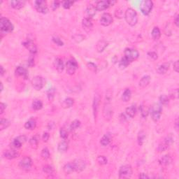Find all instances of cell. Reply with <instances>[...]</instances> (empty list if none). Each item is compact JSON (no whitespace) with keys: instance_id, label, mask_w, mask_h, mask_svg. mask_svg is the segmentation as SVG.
Wrapping results in <instances>:
<instances>
[{"instance_id":"1","label":"cell","mask_w":179,"mask_h":179,"mask_svg":"<svg viewBox=\"0 0 179 179\" xmlns=\"http://www.w3.org/2000/svg\"><path fill=\"white\" fill-rule=\"evenodd\" d=\"M125 19L127 23L131 27H134L138 22L137 13L134 9L129 8L125 13Z\"/></svg>"},{"instance_id":"2","label":"cell","mask_w":179,"mask_h":179,"mask_svg":"<svg viewBox=\"0 0 179 179\" xmlns=\"http://www.w3.org/2000/svg\"><path fill=\"white\" fill-rule=\"evenodd\" d=\"M0 29L1 34H8L13 31L14 26L8 18L1 17L0 19Z\"/></svg>"},{"instance_id":"3","label":"cell","mask_w":179,"mask_h":179,"mask_svg":"<svg viewBox=\"0 0 179 179\" xmlns=\"http://www.w3.org/2000/svg\"><path fill=\"white\" fill-rule=\"evenodd\" d=\"M162 111V106L159 104H155L151 107L150 109L151 118L154 122H158L160 119Z\"/></svg>"},{"instance_id":"4","label":"cell","mask_w":179,"mask_h":179,"mask_svg":"<svg viewBox=\"0 0 179 179\" xmlns=\"http://www.w3.org/2000/svg\"><path fill=\"white\" fill-rule=\"evenodd\" d=\"M153 3L151 0H144L141 2L140 10L142 13L145 16H148L152 11Z\"/></svg>"},{"instance_id":"5","label":"cell","mask_w":179,"mask_h":179,"mask_svg":"<svg viewBox=\"0 0 179 179\" xmlns=\"http://www.w3.org/2000/svg\"><path fill=\"white\" fill-rule=\"evenodd\" d=\"M132 173V168L130 165L125 164V165L122 166L119 169V178L125 179L131 178Z\"/></svg>"},{"instance_id":"6","label":"cell","mask_w":179,"mask_h":179,"mask_svg":"<svg viewBox=\"0 0 179 179\" xmlns=\"http://www.w3.org/2000/svg\"><path fill=\"white\" fill-rule=\"evenodd\" d=\"M139 56V53L136 49L127 48L124 51V57L127 60H128L130 63L137 60Z\"/></svg>"},{"instance_id":"7","label":"cell","mask_w":179,"mask_h":179,"mask_svg":"<svg viewBox=\"0 0 179 179\" xmlns=\"http://www.w3.org/2000/svg\"><path fill=\"white\" fill-rule=\"evenodd\" d=\"M173 142V137L171 134L168 135V136L164 139L163 141L161 143L159 144L158 147V151L159 153H162L165 151L170 146L171 144H172Z\"/></svg>"},{"instance_id":"8","label":"cell","mask_w":179,"mask_h":179,"mask_svg":"<svg viewBox=\"0 0 179 179\" xmlns=\"http://www.w3.org/2000/svg\"><path fill=\"white\" fill-rule=\"evenodd\" d=\"M34 8L39 13H47L48 11V7L47 2L43 0H37L34 1Z\"/></svg>"},{"instance_id":"9","label":"cell","mask_w":179,"mask_h":179,"mask_svg":"<svg viewBox=\"0 0 179 179\" xmlns=\"http://www.w3.org/2000/svg\"><path fill=\"white\" fill-rule=\"evenodd\" d=\"M27 136H25V135L18 136L12 141L11 143V146L13 149L20 148L23 146V144H24L27 141Z\"/></svg>"},{"instance_id":"10","label":"cell","mask_w":179,"mask_h":179,"mask_svg":"<svg viewBox=\"0 0 179 179\" xmlns=\"http://www.w3.org/2000/svg\"><path fill=\"white\" fill-rule=\"evenodd\" d=\"M78 68V63L74 59L69 60L66 63V70L67 73L69 75H73L75 74L76 69Z\"/></svg>"},{"instance_id":"11","label":"cell","mask_w":179,"mask_h":179,"mask_svg":"<svg viewBox=\"0 0 179 179\" xmlns=\"http://www.w3.org/2000/svg\"><path fill=\"white\" fill-rule=\"evenodd\" d=\"M113 115H114V111H113L112 107H111V102H105L104 107L103 109V116L104 119L107 121H109L112 118Z\"/></svg>"},{"instance_id":"12","label":"cell","mask_w":179,"mask_h":179,"mask_svg":"<svg viewBox=\"0 0 179 179\" xmlns=\"http://www.w3.org/2000/svg\"><path fill=\"white\" fill-rule=\"evenodd\" d=\"M116 3V1H111V0H109V1H100L97 3L95 7L97 11H104L106 9H109L111 6H114Z\"/></svg>"},{"instance_id":"13","label":"cell","mask_w":179,"mask_h":179,"mask_svg":"<svg viewBox=\"0 0 179 179\" xmlns=\"http://www.w3.org/2000/svg\"><path fill=\"white\" fill-rule=\"evenodd\" d=\"M32 86L36 90H41L44 86V79L40 76H36L32 80Z\"/></svg>"},{"instance_id":"14","label":"cell","mask_w":179,"mask_h":179,"mask_svg":"<svg viewBox=\"0 0 179 179\" xmlns=\"http://www.w3.org/2000/svg\"><path fill=\"white\" fill-rule=\"evenodd\" d=\"M73 163L74 166V172H81L86 167V163L81 159H76L74 161H73Z\"/></svg>"},{"instance_id":"15","label":"cell","mask_w":179,"mask_h":179,"mask_svg":"<svg viewBox=\"0 0 179 179\" xmlns=\"http://www.w3.org/2000/svg\"><path fill=\"white\" fill-rule=\"evenodd\" d=\"M114 19H113L112 16L109 13H105L102 16L101 18H100V23L104 27L109 26V25L112 24Z\"/></svg>"},{"instance_id":"16","label":"cell","mask_w":179,"mask_h":179,"mask_svg":"<svg viewBox=\"0 0 179 179\" xmlns=\"http://www.w3.org/2000/svg\"><path fill=\"white\" fill-rule=\"evenodd\" d=\"M100 100H101V97L99 94H96L94 97V99H93L92 103V109H93V114H94V119H97L98 115V110L99 107Z\"/></svg>"},{"instance_id":"17","label":"cell","mask_w":179,"mask_h":179,"mask_svg":"<svg viewBox=\"0 0 179 179\" xmlns=\"http://www.w3.org/2000/svg\"><path fill=\"white\" fill-rule=\"evenodd\" d=\"M32 165V159L29 157H25L20 161L19 162V167L24 170H27V169H30Z\"/></svg>"},{"instance_id":"18","label":"cell","mask_w":179,"mask_h":179,"mask_svg":"<svg viewBox=\"0 0 179 179\" xmlns=\"http://www.w3.org/2000/svg\"><path fill=\"white\" fill-rule=\"evenodd\" d=\"M23 44L27 50L30 51V53L36 54L37 53V47H36L35 43L32 41H31V40H26V41L23 42Z\"/></svg>"},{"instance_id":"19","label":"cell","mask_w":179,"mask_h":179,"mask_svg":"<svg viewBox=\"0 0 179 179\" xmlns=\"http://www.w3.org/2000/svg\"><path fill=\"white\" fill-rule=\"evenodd\" d=\"M19 155V153L16 149L11 148L10 150H6L3 153V157L4 158L12 160V159L16 158Z\"/></svg>"},{"instance_id":"20","label":"cell","mask_w":179,"mask_h":179,"mask_svg":"<svg viewBox=\"0 0 179 179\" xmlns=\"http://www.w3.org/2000/svg\"><path fill=\"white\" fill-rule=\"evenodd\" d=\"M82 26H83V28L85 31H86L87 32H90V31L92 30V27H93V24L91 19H89V18H84L83 21H82Z\"/></svg>"},{"instance_id":"21","label":"cell","mask_w":179,"mask_h":179,"mask_svg":"<svg viewBox=\"0 0 179 179\" xmlns=\"http://www.w3.org/2000/svg\"><path fill=\"white\" fill-rule=\"evenodd\" d=\"M96 11L97 9L95 6H94L92 4L89 5V6L87 7L86 10H85V16H86L85 18H89V19H92V18L95 16Z\"/></svg>"},{"instance_id":"22","label":"cell","mask_w":179,"mask_h":179,"mask_svg":"<svg viewBox=\"0 0 179 179\" xmlns=\"http://www.w3.org/2000/svg\"><path fill=\"white\" fill-rule=\"evenodd\" d=\"M54 66L55 67L56 70L59 73H62L65 69V65L63 60L60 58H57L54 61Z\"/></svg>"},{"instance_id":"23","label":"cell","mask_w":179,"mask_h":179,"mask_svg":"<svg viewBox=\"0 0 179 179\" xmlns=\"http://www.w3.org/2000/svg\"><path fill=\"white\" fill-rule=\"evenodd\" d=\"M111 140H112L111 134L110 133H107L100 139V144H101L102 146H107L109 145V143L111 142Z\"/></svg>"},{"instance_id":"24","label":"cell","mask_w":179,"mask_h":179,"mask_svg":"<svg viewBox=\"0 0 179 179\" xmlns=\"http://www.w3.org/2000/svg\"><path fill=\"white\" fill-rule=\"evenodd\" d=\"M10 5L12 8L19 10L25 6V1H20V0H13V1H10Z\"/></svg>"},{"instance_id":"25","label":"cell","mask_w":179,"mask_h":179,"mask_svg":"<svg viewBox=\"0 0 179 179\" xmlns=\"http://www.w3.org/2000/svg\"><path fill=\"white\" fill-rule=\"evenodd\" d=\"M15 73L16 76H23L25 79H26L27 76H28V72H27V70L23 67H21V66H19V67H18L16 69Z\"/></svg>"},{"instance_id":"26","label":"cell","mask_w":179,"mask_h":179,"mask_svg":"<svg viewBox=\"0 0 179 179\" xmlns=\"http://www.w3.org/2000/svg\"><path fill=\"white\" fill-rule=\"evenodd\" d=\"M108 42L105 40H100L96 45V50L98 53H102L108 46Z\"/></svg>"},{"instance_id":"27","label":"cell","mask_w":179,"mask_h":179,"mask_svg":"<svg viewBox=\"0 0 179 179\" xmlns=\"http://www.w3.org/2000/svg\"><path fill=\"white\" fill-rule=\"evenodd\" d=\"M169 67H170L169 63H163L162 65L159 66L158 69H157V72H158V74H165L167 72V71L169 69Z\"/></svg>"},{"instance_id":"28","label":"cell","mask_w":179,"mask_h":179,"mask_svg":"<svg viewBox=\"0 0 179 179\" xmlns=\"http://www.w3.org/2000/svg\"><path fill=\"white\" fill-rule=\"evenodd\" d=\"M151 76H148V75H146V76H144L141 78L140 81H139V86L142 88H144V87H147L148 85H149L150 82H151Z\"/></svg>"},{"instance_id":"29","label":"cell","mask_w":179,"mask_h":179,"mask_svg":"<svg viewBox=\"0 0 179 179\" xmlns=\"http://www.w3.org/2000/svg\"><path fill=\"white\" fill-rule=\"evenodd\" d=\"M63 171L65 174H70V173L74 172V166L73 162L66 164L63 167Z\"/></svg>"},{"instance_id":"30","label":"cell","mask_w":179,"mask_h":179,"mask_svg":"<svg viewBox=\"0 0 179 179\" xmlns=\"http://www.w3.org/2000/svg\"><path fill=\"white\" fill-rule=\"evenodd\" d=\"M136 105H131L130 107H127V109H126L125 112L126 114L129 117H130V118H134L135 116V115L136 114Z\"/></svg>"},{"instance_id":"31","label":"cell","mask_w":179,"mask_h":179,"mask_svg":"<svg viewBox=\"0 0 179 179\" xmlns=\"http://www.w3.org/2000/svg\"><path fill=\"white\" fill-rule=\"evenodd\" d=\"M74 104V99L71 97H67L63 101V103H62V107H63V108H64V109H69V108L73 107V105Z\"/></svg>"},{"instance_id":"32","label":"cell","mask_w":179,"mask_h":179,"mask_svg":"<svg viewBox=\"0 0 179 179\" xmlns=\"http://www.w3.org/2000/svg\"><path fill=\"white\" fill-rule=\"evenodd\" d=\"M69 148V143L66 141V139H64L63 141H61L58 144V150L60 153H63L67 151Z\"/></svg>"},{"instance_id":"33","label":"cell","mask_w":179,"mask_h":179,"mask_svg":"<svg viewBox=\"0 0 179 179\" xmlns=\"http://www.w3.org/2000/svg\"><path fill=\"white\" fill-rule=\"evenodd\" d=\"M39 135H35V136H32V138L30 139V144L31 146V147L32 148H37L38 147V144H39Z\"/></svg>"},{"instance_id":"34","label":"cell","mask_w":179,"mask_h":179,"mask_svg":"<svg viewBox=\"0 0 179 179\" xmlns=\"http://www.w3.org/2000/svg\"><path fill=\"white\" fill-rule=\"evenodd\" d=\"M159 162H160V164H161V165L167 166L171 162V157L168 155H164V156H162V158L159 160Z\"/></svg>"},{"instance_id":"35","label":"cell","mask_w":179,"mask_h":179,"mask_svg":"<svg viewBox=\"0 0 179 179\" xmlns=\"http://www.w3.org/2000/svg\"><path fill=\"white\" fill-rule=\"evenodd\" d=\"M36 120L34 119H32V118H31V119H30L28 121H27L25 123V128L26 129H29V130H32V129H34L36 127Z\"/></svg>"},{"instance_id":"36","label":"cell","mask_w":179,"mask_h":179,"mask_svg":"<svg viewBox=\"0 0 179 179\" xmlns=\"http://www.w3.org/2000/svg\"><path fill=\"white\" fill-rule=\"evenodd\" d=\"M131 92L130 90V89L127 88L125 90V91H124L123 93H122V100L124 102H127L129 101V99H131Z\"/></svg>"},{"instance_id":"37","label":"cell","mask_w":179,"mask_h":179,"mask_svg":"<svg viewBox=\"0 0 179 179\" xmlns=\"http://www.w3.org/2000/svg\"><path fill=\"white\" fill-rule=\"evenodd\" d=\"M151 36H152L153 39L157 41V40L160 39V36H161V32H160V29L158 27H155L153 29L152 32H151Z\"/></svg>"},{"instance_id":"38","label":"cell","mask_w":179,"mask_h":179,"mask_svg":"<svg viewBox=\"0 0 179 179\" xmlns=\"http://www.w3.org/2000/svg\"><path fill=\"white\" fill-rule=\"evenodd\" d=\"M32 107L34 111H39L43 108V102L40 99H34L32 102Z\"/></svg>"},{"instance_id":"39","label":"cell","mask_w":179,"mask_h":179,"mask_svg":"<svg viewBox=\"0 0 179 179\" xmlns=\"http://www.w3.org/2000/svg\"><path fill=\"white\" fill-rule=\"evenodd\" d=\"M146 137V134L144 131H140L139 132L138 136H137V141L139 146H142L145 141Z\"/></svg>"},{"instance_id":"40","label":"cell","mask_w":179,"mask_h":179,"mask_svg":"<svg viewBox=\"0 0 179 179\" xmlns=\"http://www.w3.org/2000/svg\"><path fill=\"white\" fill-rule=\"evenodd\" d=\"M11 122L9 120L5 119V118H1L0 121V130L2 131L4 129H7L10 126Z\"/></svg>"},{"instance_id":"41","label":"cell","mask_w":179,"mask_h":179,"mask_svg":"<svg viewBox=\"0 0 179 179\" xmlns=\"http://www.w3.org/2000/svg\"><path fill=\"white\" fill-rule=\"evenodd\" d=\"M139 111L141 114V116L143 118H146V117L148 116L149 113H150V109L144 105H141L139 107Z\"/></svg>"},{"instance_id":"42","label":"cell","mask_w":179,"mask_h":179,"mask_svg":"<svg viewBox=\"0 0 179 179\" xmlns=\"http://www.w3.org/2000/svg\"><path fill=\"white\" fill-rule=\"evenodd\" d=\"M81 125V122L80 120H75L72 122V123H71L69 128H70L71 131H75V130H76L77 129L79 128Z\"/></svg>"},{"instance_id":"43","label":"cell","mask_w":179,"mask_h":179,"mask_svg":"<svg viewBox=\"0 0 179 179\" xmlns=\"http://www.w3.org/2000/svg\"><path fill=\"white\" fill-rule=\"evenodd\" d=\"M43 171L45 173H46L48 176H51L53 175L55 172L53 167L50 165H45L43 168Z\"/></svg>"},{"instance_id":"44","label":"cell","mask_w":179,"mask_h":179,"mask_svg":"<svg viewBox=\"0 0 179 179\" xmlns=\"http://www.w3.org/2000/svg\"><path fill=\"white\" fill-rule=\"evenodd\" d=\"M130 63H131L128 60H127L125 57H124L122 58L121 60H120V62L119 63V67L122 69H125L128 67Z\"/></svg>"},{"instance_id":"45","label":"cell","mask_w":179,"mask_h":179,"mask_svg":"<svg viewBox=\"0 0 179 179\" xmlns=\"http://www.w3.org/2000/svg\"><path fill=\"white\" fill-rule=\"evenodd\" d=\"M41 156L43 160H48V159L50 158V152H49V150L47 148H45L42 150L41 153Z\"/></svg>"},{"instance_id":"46","label":"cell","mask_w":179,"mask_h":179,"mask_svg":"<svg viewBox=\"0 0 179 179\" xmlns=\"http://www.w3.org/2000/svg\"><path fill=\"white\" fill-rule=\"evenodd\" d=\"M97 162L98 164H100V165H105V164H107L108 160L104 155H99V156H98L97 158Z\"/></svg>"},{"instance_id":"47","label":"cell","mask_w":179,"mask_h":179,"mask_svg":"<svg viewBox=\"0 0 179 179\" xmlns=\"http://www.w3.org/2000/svg\"><path fill=\"white\" fill-rule=\"evenodd\" d=\"M55 94V88H50L48 90V92H47V96H48L49 101L52 102L53 100Z\"/></svg>"},{"instance_id":"48","label":"cell","mask_w":179,"mask_h":179,"mask_svg":"<svg viewBox=\"0 0 179 179\" xmlns=\"http://www.w3.org/2000/svg\"><path fill=\"white\" fill-rule=\"evenodd\" d=\"M160 102L162 105H167L169 102V99L167 95L162 94V95L160 97Z\"/></svg>"},{"instance_id":"49","label":"cell","mask_w":179,"mask_h":179,"mask_svg":"<svg viewBox=\"0 0 179 179\" xmlns=\"http://www.w3.org/2000/svg\"><path fill=\"white\" fill-rule=\"evenodd\" d=\"M52 40H53V41L54 43H55V44H57L58 45H59V46H63V45H64L63 41H62V40L60 39V38L58 37V36H53Z\"/></svg>"},{"instance_id":"50","label":"cell","mask_w":179,"mask_h":179,"mask_svg":"<svg viewBox=\"0 0 179 179\" xmlns=\"http://www.w3.org/2000/svg\"><path fill=\"white\" fill-rule=\"evenodd\" d=\"M87 67L88 69H90V71H92L93 72H97V67L95 64H94L93 63H88L87 64Z\"/></svg>"},{"instance_id":"51","label":"cell","mask_w":179,"mask_h":179,"mask_svg":"<svg viewBox=\"0 0 179 179\" xmlns=\"http://www.w3.org/2000/svg\"><path fill=\"white\" fill-rule=\"evenodd\" d=\"M60 137L63 139H67V137H68V132H67V131L66 130L65 128L60 129Z\"/></svg>"},{"instance_id":"52","label":"cell","mask_w":179,"mask_h":179,"mask_svg":"<svg viewBox=\"0 0 179 179\" xmlns=\"http://www.w3.org/2000/svg\"><path fill=\"white\" fill-rule=\"evenodd\" d=\"M148 57L150 59L153 60H156L158 58V55L157 54V53L154 52V51H151V52L148 53Z\"/></svg>"},{"instance_id":"53","label":"cell","mask_w":179,"mask_h":179,"mask_svg":"<svg viewBox=\"0 0 179 179\" xmlns=\"http://www.w3.org/2000/svg\"><path fill=\"white\" fill-rule=\"evenodd\" d=\"M74 4V1H65L63 3V6L65 9H69Z\"/></svg>"},{"instance_id":"54","label":"cell","mask_w":179,"mask_h":179,"mask_svg":"<svg viewBox=\"0 0 179 179\" xmlns=\"http://www.w3.org/2000/svg\"><path fill=\"white\" fill-rule=\"evenodd\" d=\"M61 3H62L61 1H54L53 2V4H52V6H51V8H52V10H53V11H55L56 9H58L60 7V4H61Z\"/></svg>"},{"instance_id":"55","label":"cell","mask_w":179,"mask_h":179,"mask_svg":"<svg viewBox=\"0 0 179 179\" xmlns=\"http://www.w3.org/2000/svg\"><path fill=\"white\" fill-rule=\"evenodd\" d=\"M49 138H50V134H48V132H44L43 134V136H42V139H43V142H47L49 140Z\"/></svg>"},{"instance_id":"56","label":"cell","mask_w":179,"mask_h":179,"mask_svg":"<svg viewBox=\"0 0 179 179\" xmlns=\"http://www.w3.org/2000/svg\"><path fill=\"white\" fill-rule=\"evenodd\" d=\"M6 104L3 103V102H1V104H0V114H2L4 112L5 109H6Z\"/></svg>"},{"instance_id":"57","label":"cell","mask_w":179,"mask_h":179,"mask_svg":"<svg viewBox=\"0 0 179 179\" xmlns=\"http://www.w3.org/2000/svg\"><path fill=\"white\" fill-rule=\"evenodd\" d=\"M178 69H179V62L178 60H176V61L173 63V70H174L176 73H178Z\"/></svg>"},{"instance_id":"58","label":"cell","mask_w":179,"mask_h":179,"mask_svg":"<svg viewBox=\"0 0 179 179\" xmlns=\"http://www.w3.org/2000/svg\"><path fill=\"white\" fill-rule=\"evenodd\" d=\"M174 24L176 25V26L178 27L179 26V18H178V14H176V16L174 18Z\"/></svg>"},{"instance_id":"59","label":"cell","mask_w":179,"mask_h":179,"mask_svg":"<svg viewBox=\"0 0 179 179\" xmlns=\"http://www.w3.org/2000/svg\"><path fill=\"white\" fill-rule=\"evenodd\" d=\"M28 65L30 67H33L34 65V59L33 58H30L28 60Z\"/></svg>"},{"instance_id":"60","label":"cell","mask_w":179,"mask_h":179,"mask_svg":"<svg viewBox=\"0 0 179 179\" xmlns=\"http://www.w3.org/2000/svg\"><path fill=\"white\" fill-rule=\"evenodd\" d=\"M139 178H143V179H146V178H149V176H147L146 173H141V174L139 175Z\"/></svg>"},{"instance_id":"61","label":"cell","mask_w":179,"mask_h":179,"mask_svg":"<svg viewBox=\"0 0 179 179\" xmlns=\"http://www.w3.org/2000/svg\"><path fill=\"white\" fill-rule=\"evenodd\" d=\"M0 69H1V72H0V74H1V76H3L4 74V73H5V70H4V69L3 66L1 65V67H0Z\"/></svg>"},{"instance_id":"62","label":"cell","mask_w":179,"mask_h":179,"mask_svg":"<svg viewBox=\"0 0 179 179\" xmlns=\"http://www.w3.org/2000/svg\"><path fill=\"white\" fill-rule=\"evenodd\" d=\"M175 128H176V131L178 130V119L176 118V121H175Z\"/></svg>"},{"instance_id":"63","label":"cell","mask_w":179,"mask_h":179,"mask_svg":"<svg viewBox=\"0 0 179 179\" xmlns=\"http://www.w3.org/2000/svg\"><path fill=\"white\" fill-rule=\"evenodd\" d=\"M0 85H1V92H2L3 90H4V85H3V83H0Z\"/></svg>"}]
</instances>
